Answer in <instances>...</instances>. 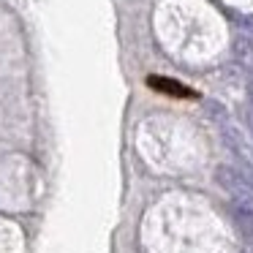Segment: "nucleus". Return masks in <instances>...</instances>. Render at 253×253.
<instances>
[{
    "label": "nucleus",
    "mask_w": 253,
    "mask_h": 253,
    "mask_svg": "<svg viewBox=\"0 0 253 253\" xmlns=\"http://www.w3.org/2000/svg\"><path fill=\"white\" fill-rule=\"evenodd\" d=\"M147 84L150 87H155V90H161V93H169V95H180V98H191V90L188 87H182L180 82H171V79H164V77H150L147 79Z\"/></svg>",
    "instance_id": "obj_1"
},
{
    "label": "nucleus",
    "mask_w": 253,
    "mask_h": 253,
    "mask_svg": "<svg viewBox=\"0 0 253 253\" xmlns=\"http://www.w3.org/2000/svg\"><path fill=\"white\" fill-rule=\"evenodd\" d=\"M245 126H248V131H251V136H253V106L245 112Z\"/></svg>",
    "instance_id": "obj_2"
},
{
    "label": "nucleus",
    "mask_w": 253,
    "mask_h": 253,
    "mask_svg": "<svg viewBox=\"0 0 253 253\" xmlns=\"http://www.w3.org/2000/svg\"><path fill=\"white\" fill-rule=\"evenodd\" d=\"M248 101H251V106H253V79L248 82Z\"/></svg>",
    "instance_id": "obj_3"
}]
</instances>
